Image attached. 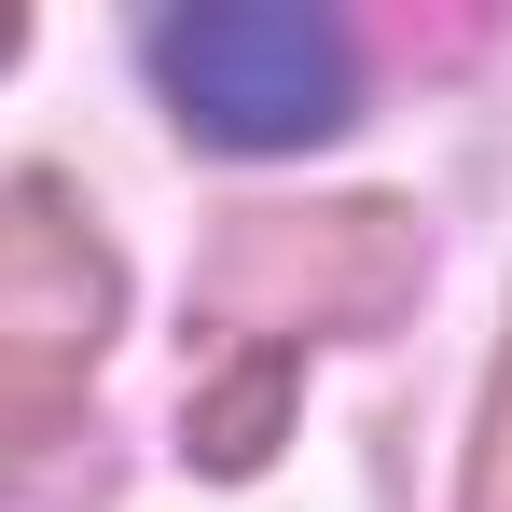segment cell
<instances>
[{
	"label": "cell",
	"mask_w": 512,
	"mask_h": 512,
	"mask_svg": "<svg viewBox=\"0 0 512 512\" xmlns=\"http://www.w3.org/2000/svg\"><path fill=\"white\" fill-rule=\"evenodd\" d=\"M167 70H180V97H208L236 139H263V125H319V97H333V42L291 28V14H208V28L167 42Z\"/></svg>",
	"instance_id": "cell-1"
}]
</instances>
